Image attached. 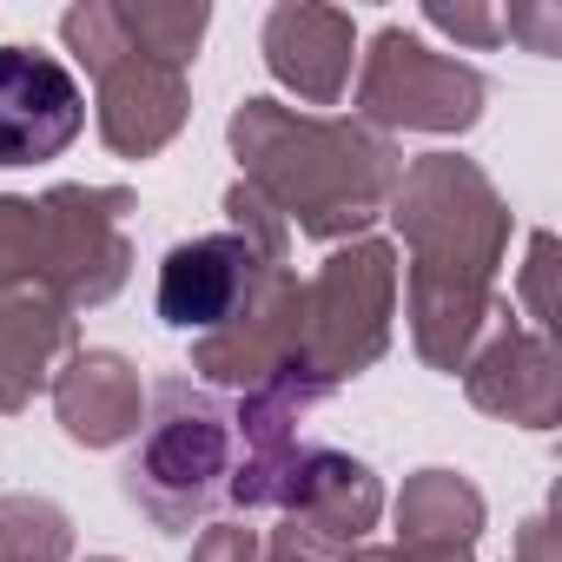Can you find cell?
<instances>
[{
  "label": "cell",
  "mask_w": 562,
  "mask_h": 562,
  "mask_svg": "<svg viewBox=\"0 0 562 562\" xmlns=\"http://www.w3.org/2000/svg\"><path fill=\"white\" fill-rule=\"evenodd\" d=\"M384 212L411 251V271H404L411 345L430 371L457 378L503 312L496 271L509 258L516 212L496 192V179L463 153L411 159Z\"/></svg>",
  "instance_id": "obj_1"
},
{
  "label": "cell",
  "mask_w": 562,
  "mask_h": 562,
  "mask_svg": "<svg viewBox=\"0 0 562 562\" xmlns=\"http://www.w3.org/2000/svg\"><path fill=\"white\" fill-rule=\"evenodd\" d=\"M238 186H251L285 232L299 225L305 238H364V225L391 205L404 179L397 139L371 133L364 120L338 113H299L278 100H238L225 120Z\"/></svg>",
  "instance_id": "obj_2"
},
{
  "label": "cell",
  "mask_w": 562,
  "mask_h": 562,
  "mask_svg": "<svg viewBox=\"0 0 562 562\" xmlns=\"http://www.w3.org/2000/svg\"><path fill=\"white\" fill-rule=\"evenodd\" d=\"M232 457L238 443H232V411L218 404V391H205L199 378H159L146 391V424L120 470V490L153 529L186 536L225 503Z\"/></svg>",
  "instance_id": "obj_3"
},
{
  "label": "cell",
  "mask_w": 562,
  "mask_h": 562,
  "mask_svg": "<svg viewBox=\"0 0 562 562\" xmlns=\"http://www.w3.org/2000/svg\"><path fill=\"white\" fill-rule=\"evenodd\" d=\"M391 318H397V245L391 238H351L338 245L299 299V345H292V384L312 391L318 404L364 378L391 351Z\"/></svg>",
  "instance_id": "obj_4"
},
{
  "label": "cell",
  "mask_w": 562,
  "mask_h": 562,
  "mask_svg": "<svg viewBox=\"0 0 562 562\" xmlns=\"http://www.w3.org/2000/svg\"><path fill=\"white\" fill-rule=\"evenodd\" d=\"M285 265H292L285 218H278L251 186H232L225 192V232L186 238V245H172L159 258V285H153L159 325H172L186 338H212L238 312H251L258 292Z\"/></svg>",
  "instance_id": "obj_5"
},
{
  "label": "cell",
  "mask_w": 562,
  "mask_h": 562,
  "mask_svg": "<svg viewBox=\"0 0 562 562\" xmlns=\"http://www.w3.org/2000/svg\"><path fill=\"white\" fill-rule=\"evenodd\" d=\"M60 41L74 47V60L93 74L100 100V139L120 159H153L179 139L186 113H192V87L186 67H166L153 54L133 47L126 21H120V0H87V8L60 14Z\"/></svg>",
  "instance_id": "obj_6"
},
{
  "label": "cell",
  "mask_w": 562,
  "mask_h": 562,
  "mask_svg": "<svg viewBox=\"0 0 562 562\" xmlns=\"http://www.w3.org/2000/svg\"><path fill=\"white\" fill-rule=\"evenodd\" d=\"M358 113L371 133H470L483 120L490 80L457 60L437 54L430 41H417L411 27H384L371 41V54H358Z\"/></svg>",
  "instance_id": "obj_7"
},
{
  "label": "cell",
  "mask_w": 562,
  "mask_h": 562,
  "mask_svg": "<svg viewBox=\"0 0 562 562\" xmlns=\"http://www.w3.org/2000/svg\"><path fill=\"white\" fill-rule=\"evenodd\" d=\"M41 205V265H47V299L67 312H93L126 292L133 245H126V186H54Z\"/></svg>",
  "instance_id": "obj_8"
},
{
  "label": "cell",
  "mask_w": 562,
  "mask_h": 562,
  "mask_svg": "<svg viewBox=\"0 0 562 562\" xmlns=\"http://www.w3.org/2000/svg\"><path fill=\"white\" fill-rule=\"evenodd\" d=\"M285 522H278V549H299L312 562H345L384 516V483L364 457L331 450V443H305L285 496H278Z\"/></svg>",
  "instance_id": "obj_9"
},
{
  "label": "cell",
  "mask_w": 562,
  "mask_h": 562,
  "mask_svg": "<svg viewBox=\"0 0 562 562\" xmlns=\"http://www.w3.org/2000/svg\"><path fill=\"white\" fill-rule=\"evenodd\" d=\"M87 126V93L60 54L0 47V166H41L60 159Z\"/></svg>",
  "instance_id": "obj_10"
},
{
  "label": "cell",
  "mask_w": 562,
  "mask_h": 562,
  "mask_svg": "<svg viewBox=\"0 0 562 562\" xmlns=\"http://www.w3.org/2000/svg\"><path fill=\"white\" fill-rule=\"evenodd\" d=\"M457 378H463V391L483 417H503V424H522V430H555L562 424V364H555L542 331L509 318V305L496 312V325L483 331V345L470 351V364Z\"/></svg>",
  "instance_id": "obj_11"
},
{
  "label": "cell",
  "mask_w": 562,
  "mask_h": 562,
  "mask_svg": "<svg viewBox=\"0 0 562 562\" xmlns=\"http://www.w3.org/2000/svg\"><path fill=\"white\" fill-rule=\"evenodd\" d=\"M265 67L278 87H292L305 106H338L358 67V21L345 8H312V0H278L265 14Z\"/></svg>",
  "instance_id": "obj_12"
},
{
  "label": "cell",
  "mask_w": 562,
  "mask_h": 562,
  "mask_svg": "<svg viewBox=\"0 0 562 562\" xmlns=\"http://www.w3.org/2000/svg\"><path fill=\"white\" fill-rule=\"evenodd\" d=\"M54 417L67 430V443L80 450H113V443H133L139 424H146V378L133 358L120 351H74L60 371H54Z\"/></svg>",
  "instance_id": "obj_13"
},
{
  "label": "cell",
  "mask_w": 562,
  "mask_h": 562,
  "mask_svg": "<svg viewBox=\"0 0 562 562\" xmlns=\"http://www.w3.org/2000/svg\"><path fill=\"white\" fill-rule=\"evenodd\" d=\"M74 351H80V318L60 299L41 292L0 299V417L27 411Z\"/></svg>",
  "instance_id": "obj_14"
},
{
  "label": "cell",
  "mask_w": 562,
  "mask_h": 562,
  "mask_svg": "<svg viewBox=\"0 0 562 562\" xmlns=\"http://www.w3.org/2000/svg\"><path fill=\"white\" fill-rule=\"evenodd\" d=\"M391 516H397V542L476 549L490 503H483V490H476L463 470H417V476H404Z\"/></svg>",
  "instance_id": "obj_15"
},
{
  "label": "cell",
  "mask_w": 562,
  "mask_h": 562,
  "mask_svg": "<svg viewBox=\"0 0 562 562\" xmlns=\"http://www.w3.org/2000/svg\"><path fill=\"white\" fill-rule=\"evenodd\" d=\"M0 562H74V516L54 496H0Z\"/></svg>",
  "instance_id": "obj_16"
},
{
  "label": "cell",
  "mask_w": 562,
  "mask_h": 562,
  "mask_svg": "<svg viewBox=\"0 0 562 562\" xmlns=\"http://www.w3.org/2000/svg\"><path fill=\"white\" fill-rule=\"evenodd\" d=\"M120 21L133 34L139 54L166 60V67H186L212 27V8L205 0H120Z\"/></svg>",
  "instance_id": "obj_17"
},
{
  "label": "cell",
  "mask_w": 562,
  "mask_h": 562,
  "mask_svg": "<svg viewBox=\"0 0 562 562\" xmlns=\"http://www.w3.org/2000/svg\"><path fill=\"white\" fill-rule=\"evenodd\" d=\"M41 292L47 299V265H41V205L0 192V299Z\"/></svg>",
  "instance_id": "obj_18"
},
{
  "label": "cell",
  "mask_w": 562,
  "mask_h": 562,
  "mask_svg": "<svg viewBox=\"0 0 562 562\" xmlns=\"http://www.w3.org/2000/svg\"><path fill=\"white\" fill-rule=\"evenodd\" d=\"M424 21H430L437 34L463 41V47H483V54L509 41V34H503V8H476V0H457V8H450V0H430Z\"/></svg>",
  "instance_id": "obj_19"
},
{
  "label": "cell",
  "mask_w": 562,
  "mask_h": 562,
  "mask_svg": "<svg viewBox=\"0 0 562 562\" xmlns=\"http://www.w3.org/2000/svg\"><path fill=\"white\" fill-rule=\"evenodd\" d=\"M522 312H529V331L549 338V325H555V238L549 232H536L529 258H522Z\"/></svg>",
  "instance_id": "obj_20"
},
{
  "label": "cell",
  "mask_w": 562,
  "mask_h": 562,
  "mask_svg": "<svg viewBox=\"0 0 562 562\" xmlns=\"http://www.w3.org/2000/svg\"><path fill=\"white\" fill-rule=\"evenodd\" d=\"M192 562H265V536L251 522H212L192 542Z\"/></svg>",
  "instance_id": "obj_21"
},
{
  "label": "cell",
  "mask_w": 562,
  "mask_h": 562,
  "mask_svg": "<svg viewBox=\"0 0 562 562\" xmlns=\"http://www.w3.org/2000/svg\"><path fill=\"white\" fill-rule=\"evenodd\" d=\"M503 34H522L529 54H562V14L555 8H509Z\"/></svg>",
  "instance_id": "obj_22"
},
{
  "label": "cell",
  "mask_w": 562,
  "mask_h": 562,
  "mask_svg": "<svg viewBox=\"0 0 562 562\" xmlns=\"http://www.w3.org/2000/svg\"><path fill=\"white\" fill-rule=\"evenodd\" d=\"M345 562H470V549H430V542H358Z\"/></svg>",
  "instance_id": "obj_23"
},
{
  "label": "cell",
  "mask_w": 562,
  "mask_h": 562,
  "mask_svg": "<svg viewBox=\"0 0 562 562\" xmlns=\"http://www.w3.org/2000/svg\"><path fill=\"white\" fill-rule=\"evenodd\" d=\"M509 562H562V542H555V522L549 516H529L516 529V555Z\"/></svg>",
  "instance_id": "obj_24"
},
{
  "label": "cell",
  "mask_w": 562,
  "mask_h": 562,
  "mask_svg": "<svg viewBox=\"0 0 562 562\" xmlns=\"http://www.w3.org/2000/svg\"><path fill=\"white\" fill-rule=\"evenodd\" d=\"M265 562H312V555H299V549H278V542H271V549H265Z\"/></svg>",
  "instance_id": "obj_25"
},
{
  "label": "cell",
  "mask_w": 562,
  "mask_h": 562,
  "mask_svg": "<svg viewBox=\"0 0 562 562\" xmlns=\"http://www.w3.org/2000/svg\"><path fill=\"white\" fill-rule=\"evenodd\" d=\"M87 562H126V555H87Z\"/></svg>",
  "instance_id": "obj_26"
}]
</instances>
